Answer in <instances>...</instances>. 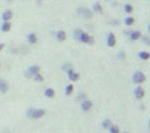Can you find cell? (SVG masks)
I'll list each match as a JSON object with an SVG mask.
<instances>
[{
  "mask_svg": "<svg viewBox=\"0 0 150 133\" xmlns=\"http://www.w3.org/2000/svg\"><path fill=\"white\" fill-rule=\"evenodd\" d=\"M9 1H12V0H9Z\"/></svg>",
  "mask_w": 150,
  "mask_h": 133,
  "instance_id": "cell-28",
  "label": "cell"
},
{
  "mask_svg": "<svg viewBox=\"0 0 150 133\" xmlns=\"http://www.w3.org/2000/svg\"><path fill=\"white\" fill-rule=\"evenodd\" d=\"M133 10H134V8H133L132 5H129V3H127V5L124 6V11L126 12V13H132Z\"/></svg>",
  "mask_w": 150,
  "mask_h": 133,
  "instance_id": "cell-22",
  "label": "cell"
},
{
  "mask_svg": "<svg viewBox=\"0 0 150 133\" xmlns=\"http://www.w3.org/2000/svg\"><path fill=\"white\" fill-rule=\"evenodd\" d=\"M105 1H108V0H105Z\"/></svg>",
  "mask_w": 150,
  "mask_h": 133,
  "instance_id": "cell-29",
  "label": "cell"
},
{
  "mask_svg": "<svg viewBox=\"0 0 150 133\" xmlns=\"http://www.w3.org/2000/svg\"><path fill=\"white\" fill-rule=\"evenodd\" d=\"M34 81H35V82H42V81H44V76L38 72V73H36V74L34 76Z\"/></svg>",
  "mask_w": 150,
  "mask_h": 133,
  "instance_id": "cell-23",
  "label": "cell"
},
{
  "mask_svg": "<svg viewBox=\"0 0 150 133\" xmlns=\"http://www.w3.org/2000/svg\"><path fill=\"white\" fill-rule=\"evenodd\" d=\"M11 23L9 22V21H3V23H2V25H1V32H3V33H5V32H10V30H11Z\"/></svg>",
  "mask_w": 150,
  "mask_h": 133,
  "instance_id": "cell-14",
  "label": "cell"
},
{
  "mask_svg": "<svg viewBox=\"0 0 150 133\" xmlns=\"http://www.w3.org/2000/svg\"><path fill=\"white\" fill-rule=\"evenodd\" d=\"M66 74H68V80L72 81V82H76V81L79 80V73L73 71L72 68H70L68 71H66Z\"/></svg>",
  "mask_w": 150,
  "mask_h": 133,
  "instance_id": "cell-6",
  "label": "cell"
},
{
  "mask_svg": "<svg viewBox=\"0 0 150 133\" xmlns=\"http://www.w3.org/2000/svg\"><path fill=\"white\" fill-rule=\"evenodd\" d=\"M120 59H124V57H125V53H124V51H121V53H120Z\"/></svg>",
  "mask_w": 150,
  "mask_h": 133,
  "instance_id": "cell-26",
  "label": "cell"
},
{
  "mask_svg": "<svg viewBox=\"0 0 150 133\" xmlns=\"http://www.w3.org/2000/svg\"><path fill=\"white\" fill-rule=\"evenodd\" d=\"M125 24L127 25V26H131V25H133L134 24V22H135V19L134 18H132V17H129V18H126L125 19Z\"/></svg>",
  "mask_w": 150,
  "mask_h": 133,
  "instance_id": "cell-21",
  "label": "cell"
},
{
  "mask_svg": "<svg viewBox=\"0 0 150 133\" xmlns=\"http://www.w3.org/2000/svg\"><path fill=\"white\" fill-rule=\"evenodd\" d=\"M138 57L140 58L141 60H148L150 58V53L148 51H140L138 53Z\"/></svg>",
  "mask_w": 150,
  "mask_h": 133,
  "instance_id": "cell-17",
  "label": "cell"
},
{
  "mask_svg": "<svg viewBox=\"0 0 150 133\" xmlns=\"http://www.w3.org/2000/svg\"></svg>",
  "mask_w": 150,
  "mask_h": 133,
  "instance_id": "cell-30",
  "label": "cell"
},
{
  "mask_svg": "<svg viewBox=\"0 0 150 133\" xmlns=\"http://www.w3.org/2000/svg\"><path fill=\"white\" fill-rule=\"evenodd\" d=\"M111 124H112V121L107 118V119H105L103 121H102L101 125H102V128H103V129H109Z\"/></svg>",
  "mask_w": 150,
  "mask_h": 133,
  "instance_id": "cell-19",
  "label": "cell"
},
{
  "mask_svg": "<svg viewBox=\"0 0 150 133\" xmlns=\"http://www.w3.org/2000/svg\"><path fill=\"white\" fill-rule=\"evenodd\" d=\"M12 18H13V12L11 10H5L2 13V20L3 21H10Z\"/></svg>",
  "mask_w": 150,
  "mask_h": 133,
  "instance_id": "cell-12",
  "label": "cell"
},
{
  "mask_svg": "<svg viewBox=\"0 0 150 133\" xmlns=\"http://www.w3.org/2000/svg\"><path fill=\"white\" fill-rule=\"evenodd\" d=\"M5 48V44H2V43H0V51L2 50V49Z\"/></svg>",
  "mask_w": 150,
  "mask_h": 133,
  "instance_id": "cell-27",
  "label": "cell"
},
{
  "mask_svg": "<svg viewBox=\"0 0 150 133\" xmlns=\"http://www.w3.org/2000/svg\"><path fill=\"white\" fill-rule=\"evenodd\" d=\"M144 39V43H146V45H149V38L148 37H142Z\"/></svg>",
  "mask_w": 150,
  "mask_h": 133,
  "instance_id": "cell-25",
  "label": "cell"
},
{
  "mask_svg": "<svg viewBox=\"0 0 150 133\" xmlns=\"http://www.w3.org/2000/svg\"><path fill=\"white\" fill-rule=\"evenodd\" d=\"M45 109H35V108H28L26 110V116L29 119H39L45 116Z\"/></svg>",
  "mask_w": 150,
  "mask_h": 133,
  "instance_id": "cell-2",
  "label": "cell"
},
{
  "mask_svg": "<svg viewBox=\"0 0 150 133\" xmlns=\"http://www.w3.org/2000/svg\"><path fill=\"white\" fill-rule=\"evenodd\" d=\"M94 10H95L96 12H99V13H101V12H102V7H101L100 3L96 2L95 5H94Z\"/></svg>",
  "mask_w": 150,
  "mask_h": 133,
  "instance_id": "cell-24",
  "label": "cell"
},
{
  "mask_svg": "<svg viewBox=\"0 0 150 133\" xmlns=\"http://www.w3.org/2000/svg\"><path fill=\"white\" fill-rule=\"evenodd\" d=\"M55 37H57V39L60 40V42H63V40H65V38H66V33L64 31H58L57 34H55Z\"/></svg>",
  "mask_w": 150,
  "mask_h": 133,
  "instance_id": "cell-16",
  "label": "cell"
},
{
  "mask_svg": "<svg viewBox=\"0 0 150 133\" xmlns=\"http://www.w3.org/2000/svg\"><path fill=\"white\" fill-rule=\"evenodd\" d=\"M76 13L84 19L92 18V14H94L92 11H91L90 9H88L87 7H78L77 9H76Z\"/></svg>",
  "mask_w": 150,
  "mask_h": 133,
  "instance_id": "cell-3",
  "label": "cell"
},
{
  "mask_svg": "<svg viewBox=\"0 0 150 133\" xmlns=\"http://www.w3.org/2000/svg\"><path fill=\"white\" fill-rule=\"evenodd\" d=\"M9 89V84L8 82L3 79H0V93L1 94H5Z\"/></svg>",
  "mask_w": 150,
  "mask_h": 133,
  "instance_id": "cell-9",
  "label": "cell"
},
{
  "mask_svg": "<svg viewBox=\"0 0 150 133\" xmlns=\"http://www.w3.org/2000/svg\"><path fill=\"white\" fill-rule=\"evenodd\" d=\"M145 81H146V76L141 71H137L134 73V76H133V82L134 83L140 84V83H144Z\"/></svg>",
  "mask_w": 150,
  "mask_h": 133,
  "instance_id": "cell-4",
  "label": "cell"
},
{
  "mask_svg": "<svg viewBox=\"0 0 150 133\" xmlns=\"http://www.w3.org/2000/svg\"><path fill=\"white\" fill-rule=\"evenodd\" d=\"M73 91H74V86H73V84H68V85H66V87H65V92H64V94L68 95V96H70V95L73 93Z\"/></svg>",
  "mask_w": 150,
  "mask_h": 133,
  "instance_id": "cell-18",
  "label": "cell"
},
{
  "mask_svg": "<svg viewBox=\"0 0 150 133\" xmlns=\"http://www.w3.org/2000/svg\"><path fill=\"white\" fill-rule=\"evenodd\" d=\"M141 37V33L139 31H133L131 33V35H129V40H132V42H135V40L139 39Z\"/></svg>",
  "mask_w": 150,
  "mask_h": 133,
  "instance_id": "cell-13",
  "label": "cell"
},
{
  "mask_svg": "<svg viewBox=\"0 0 150 133\" xmlns=\"http://www.w3.org/2000/svg\"><path fill=\"white\" fill-rule=\"evenodd\" d=\"M91 107H92V102H91V100H88V99H86V100H84V102L82 103V109L84 111L90 110Z\"/></svg>",
  "mask_w": 150,
  "mask_h": 133,
  "instance_id": "cell-10",
  "label": "cell"
},
{
  "mask_svg": "<svg viewBox=\"0 0 150 133\" xmlns=\"http://www.w3.org/2000/svg\"><path fill=\"white\" fill-rule=\"evenodd\" d=\"M109 131H110V133H118L120 132V128H118V125L111 124L110 128H109Z\"/></svg>",
  "mask_w": 150,
  "mask_h": 133,
  "instance_id": "cell-20",
  "label": "cell"
},
{
  "mask_svg": "<svg viewBox=\"0 0 150 133\" xmlns=\"http://www.w3.org/2000/svg\"><path fill=\"white\" fill-rule=\"evenodd\" d=\"M107 45L109 47H114L116 45V39H115V36L113 33H109L107 36Z\"/></svg>",
  "mask_w": 150,
  "mask_h": 133,
  "instance_id": "cell-8",
  "label": "cell"
},
{
  "mask_svg": "<svg viewBox=\"0 0 150 133\" xmlns=\"http://www.w3.org/2000/svg\"><path fill=\"white\" fill-rule=\"evenodd\" d=\"M134 95L137 99H142L145 97V89H142L141 86H137L135 91H134Z\"/></svg>",
  "mask_w": 150,
  "mask_h": 133,
  "instance_id": "cell-7",
  "label": "cell"
},
{
  "mask_svg": "<svg viewBox=\"0 0 150 133\" xmlns=\"http://www.w3.org/2000/svg\"><path fill=\"white\" fill-rule=\"evenodd\" d=\"M44 94H45L46 97L52 98V97H55V89H51V87H48V89H45V92H44Z\"/></svg>",
  "mask_w": 150,
  "mask_h": 133,
  "instance_id": "cell-15",
  "label": "cell"
},
{
  "mask_svg": "<svg viewBox=\"0 0 150 133\" xmlns=\"http://www.w3.org/2000/svg\"><path fill=\"white\" fill-rule=\"evenodd\" d=\"M38 72H40V66H37V64H34V66L28 68L25 76H27V78H32V76H34L36 73H38Z\"/></svg>",
  "mask_w": 150,
  "mask_h": 133,
  "instance_id": "cell-5",
  "label": "cell"
},
{
  "mask_svg": "<svg viewBox=\"0 0 150 133\" xmlns=\"http://www.w3.org/2000/svg\"><path fill=\"white\" fill-rule=\"evenodd\" d=\"M74 38L81 43H84V44H88V45H92L95 43L94 40V37L90 35H88L86 32H83L81 30H76L74 32Z\"/></svg>",
  "mask_w": 150,
  "mask_h": 133,
  "instance_id": "cell-1",
  "label": "cell"
},
{
  "mask_svg": "<svg viewBox=\"0 0 150 133\" xmlns=\"http://www.w3.org/2000/svg\"><path fill=\"white\" fill-rule=\"evenodd\" d=\"M27 42L29 44H37V42H38V38H37V35L35 33H29L27 35Z\"/></svg>",
  "mask_w": 150,
  "mask_h": 133,
  "instance_id": "cell-11",
  "label": "cell"
}]
</instances>
